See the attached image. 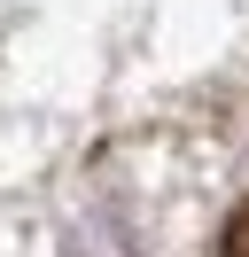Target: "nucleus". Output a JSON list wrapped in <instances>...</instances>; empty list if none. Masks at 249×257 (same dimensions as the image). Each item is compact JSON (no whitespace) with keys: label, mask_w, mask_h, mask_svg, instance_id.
<instances>
[{"label":"nucleus","mask_w":249,"mask_h":257,"mask_svg":"<svg viewBox=\"0 0 249 257\" xmlns=\"http://www.w3.org/2000/svg\"><path fill=\"white\" fill-rule=\"evenodd\" d=\"M218 257H249V203L226 218V234H218Z\"/></svg>","instance_id":"obj_1"}]
</instances>
